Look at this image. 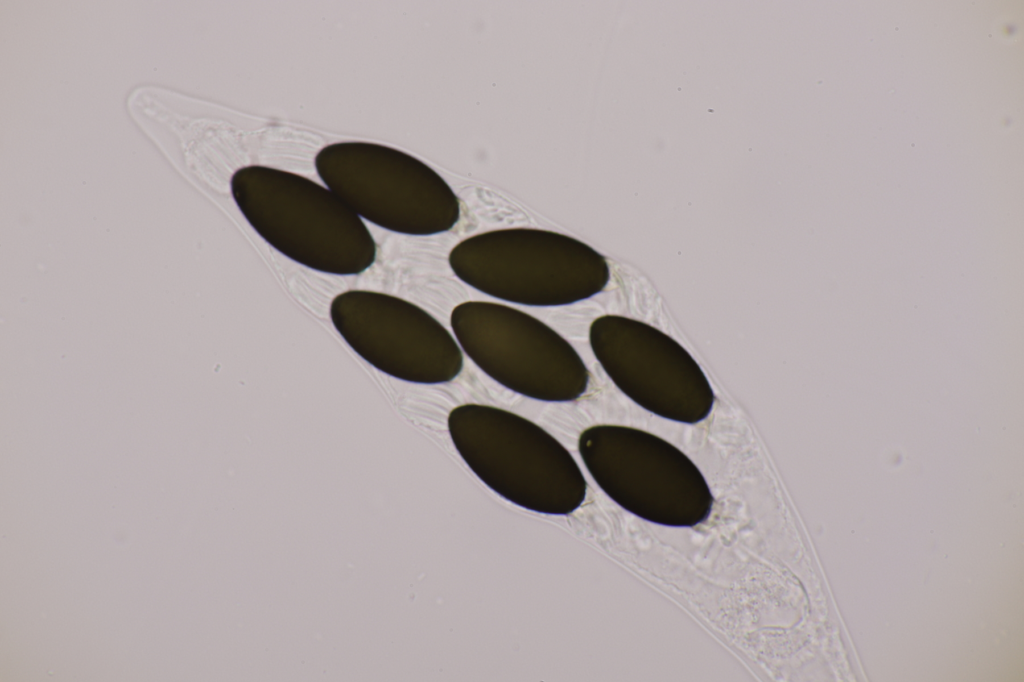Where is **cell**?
Listing matches in <instances>:
<instances>
[{"label": "cell", "instance_id": "cell-5", "mask_svg": "<svg viewBox=\"0 0 1024 682\" xmlns=\"http://www.w3.org/2000/svg\"><path fill=\"white\" fill-rule=\"evenodd\" d=\"M316 171L360 218L386 230L428 236L452 229L460 202L431 167L398 149L369 142L323 147Z\"/></svg>", "mask_w": 1024, "mask_h": 682}, {"label": "cell", "instance_id": "cell-2", "mask_svg": "<svg viewBox=\"0 0 1024 682\" xmlns=\"http://www.w3.org/2000/svg\"><path fill=\"white\" fill-rule=\"evenodd\" d=\"M447 426L467 466L507 501L548 515H567L584 502L587 483L577 462L529 419L468 403L450 411Z\"/></svg>", "mask_w": 1024, "mask_h": 682}, {"label": "cell", "instance_id": "cell-6", "mask_svg": "<svg viewBox=\"0 0 1024 682\" xmlns=\"http://www.w3.org/2000/svg\"><path fill=\"white\" fill-rule=\"evenodd\" d=\"M450 325L475 365L515 393L569 402L588 388L590 373L575 348L524 311L490 301H465L453 308Z\"/></svg>", "mask_w": 1024, "mask_h": 682}, {"label": "cell", "instance_id": "cell-3", "mask_svg": "<svg viewBox=\"0 0 1024 682\" xmlns=\"http://www.w3.org/2000/svg\"><path fill=\"white\" fill-rule=\"evenodd\" d=\"M462 282L494 298L527 306H563L588 299L608 284L606 258L571 236L535 228L479 233L450 251Z\"/></svg>", "mask_w": 1024, "mask_h": 682}, {"label": "cell", "instance_id": "cell-1", "mask_svg": "<svg viewBox=\"0 0 1024 682\" xmlns=\"http://www.w3.org/2000/svg\"><path fill=\"white\" fill-rule=\"evenodd\" d=\"M230 186L250 226L289 259L333 275L360 274L374 263L369 229L329 188L262 165L236 170Z\"/></svg>", "mask_w": 1024, "mask_h": 682}, {"label": "cell", "instance_id": "cell-8", "mask_svg": "<svg viewBox=\"0 0 1024 682\" xmlns=\"http://www.w3.org/2000/svg\"><path fill=\"white\" fill-rule=\"evenodd\" d=\"M330 318L348 346L386 375L418 384H441L463 368L454 336L429 312L403 298L348 290L330 304Z\"/></svg>", "mask_w": 1024, "mask_h": 682}, {"label": "cell", "instance_id": "cell-4", "mask_svg": "<svg viewBox=\"0 0 1024 682\" xmlns=\"http://www.w3.org/2000/svg\"><path fill=\"white\" fill-rule=\"evenodd\" d=\"M579 454L615 503L649 522L694 527L708 519L714 497L694 462L648 431L600 424L583 430Z\"/></svg>", "mask_w": 1024, "mask_h": 682}, {"label": "cell", "instance_id": "cell-7", "mask_svg": "<svg viewBox=\"0 0 1024 682\" xmlns=\"http://www.w3.org/2000/svg\"><path fill=\"white\" fill-rule=\"evenodd\" d=\"M592 352L616 387L659 417L696 424L711 413L715 394L705 373L675 339L645 322L620 315L596 318Z\"/></svg>", "mask_w": 1024, "mask_h": 682}]
</instances>
